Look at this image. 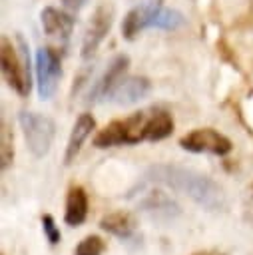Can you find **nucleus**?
Returning a JSON list of instances; mask_svg holds the SVG:
<instances>
[{
  "label": "nucleus",
  "mask_w": 253,
  "mask_h": 255,
  "mask_svg": "<svg viewBox=\"0 0 253 255\" xmlns=\"http://www.w3.org/2000/svg\"><path fill=\"white\" fill-rule=\"evenodd\" d=\"M143 179L149 183H157L173 191H179L207 211H221L227 205L223 189L211 177L191 167L173 165V163H157V165L147 167Z\"/></svg>",
  "instance_id": "nucleus-1"
},
{
  "label": "nucleus",
  "mask_w": 253,
  "mask_h": 255,
  "mask_svg": "<svg viewBox=\"0 0 253 255\" xmlns=\"http://www.w3.org/2000/svg\"><path fill=\"white\" fill-rule=\"evenodd\" d=\"M185 24V16L175 10L167 8L161 2H145L131 8L124 22H122V36L126 40H135L143 30H177Z\"/></svg>",
  "instance_id": "nucleus-2"
},
{
  "label": "nucleus",
  "mask_w": 253,
  "mask_h": 255,
  "mask_svg": "<svg viewBox=\"0 0 253 255\" xmlns=\"http://www.w3.org/2000/svg\"><path fill=\"white\" fill-rule=\"evenodd\" d=\"M20 48H22V58L16 54L14 46L10 44V40L4 36L2 38V46H0V66H2V76L6 80V84L22 98H26L30 94L32 88V80H30V56H28V46L22 40V36H18Z\"/></svg>",
  "instance_id": "nucleus-3"
},
{
  "label": "nucleus",
  "mask_w": 253,
  "mask_h": 255,
  "mask_svg": "<svg viewBox=\"0 0 253 255\" xmlns=\"http://www.w3.org/2000/svg\"><path fill=\"white\" fill-rule=\"evenodd\" d=\"M145 120H147L145 112H135L124 120H114L94 135V145L98 149H106L124 143H139L143 141L141 133Z\"/></svg>",
  "instance_id": "nucleus-4"
},
{
  "label": "nucleus",
  "mask_w": 253,
  "mask_h": 255,
  "mask_svg": "<svg viewBox=\"0 0 253 255\" xmlns=\"http://www.w3.org/2000/svg\"><path fill=\"white\" fill-rule=\"evenodd\" d=\"M18 122H20L28 151L34 157H44L50 151L54 135H56L54 120L48 116L36 114V112H20Z\"/></svg>",
  "instance_id": "nucleus-5"
},
{
  "label": "nucleus",
  "mask_w": 253,
  "mask_h": 255,
  "mask_svg": "<svg viewBox=\"0 0 253 255\" xmlns=\"http://www.w3.org/2000/svg\"><path fill=\"white\" fill-rule=\"evenodd\" d=\"M62 78V60L54 48H40L36 52V84L38 96L42 100H50Z\"/></svg>",
  "instance_id": "nucleus-6"
},
{
  "label": "nucleus",
  "mask_w": 253,
  "mask_h": 255,
  "mask_svg": "<svg viewBox=\"0 0 253 255\" xmlns=\"http://www.w3.org/2000/svg\"><path fill=\"white\" fill-rule=\"evenodd\" d=\"M179 145L193 153H213V155H227L233 149L231 139L213 128L191 129L179 139Z\"/></svg>",
  "instance_id": "nucleus-7"
},
{
  "label": "nucleus",
  "mask_w": 253,
  "mask_h": 255,
  "mask_svg": "<svg viewBox=\"0 0 253 255\" xmlns=\"http://www.w3.org/2000/svg\"><path fill=\"white\" fill-rule=\"evenodd\" d=\"M112 22H114V8L108 4L98 6L92 20L88 22L86 32H84V40H82V58L84 60H90L98 52L100 44L104 42V38L108 36L110 28H112Z\"/></svg>",
  "instance_id": "nucleus-8"
},
{
  "label": "nucleus",
  "mask_w": 253,
  "mask_h": 255,
  "mask_svg": "<svg viewBox=\"0 0 253 255\" xmlns=\"http://www.w3.org/2000/svg\"><path fill=\"white\" fill-rule=\"evenodd\" d=\"M137 207L153 221H173L181 213V207L163 189L145 191L143 197L137 201Z\"/></svg>",
  "instance_id": "nucleus-9"
},
{
  "label": "nucleus",
  "mask_w": 253,
  "mask_h": 255,
  "mask_svg": "<svg viewBox=\"0 0 253 255\" xmlns=\"http://www.w3.org/2000/svg\"><path fill=\"white\" fill-rule=\"evenodd\" d=\"M151 92V82L143 76H127V78H122L114 90L108 94V102L112 104H118V106H131V104H137L141 102L147 94Z\"/></svg>",
  "instance_id": "nucleus-10"
},
{
  "label": "nucleus",
  "mask_w": 253,
  "mask_h": 255,
  "mask_svg": "<svg viewBox=\"0 0 253 255\" xmlns=\"http://www.w3.org/2000/svg\"><path fill=\"white\" fill-rule=\"evenodd\" d=\"M127 66H129V58H127L126 54L116 56V58L108 64L106 72H104V74L98 78V82L92 86L90 102H102V100H106V98H108V94L114 90V86L124 78V74H126Z\"/></svg>",
  "instance_id": "nucleus-11"
},
{
  "label": "nucleus",
  "mask_w": 253,
  "mask_h": 255,
  "mask_svg": "<svg viewBox=\"0 0 253 255\" xmlns=\"http://www.w3.org/2000/svg\"><path fill=\"white\" fill-rule=\"evenodd\" d=\"M40 20H42V28H44V32H46L48 38L60 40L62 44H66L70 40L72 30H74V18H72V14H68L64 10H58L54 6H46L40 12Z\"/></svg>",
  "instance_id": "nucleus-12"
},
{
  "label": "nucleus",
  "mask_w": 253,
  "mask_h": 255,
  "mask_svg": "<svg viewBox=\"0 0 253 255\" xmlns=\"http://www.w3.org/2000/svg\"><path fill=\"white\" fill-rule=\"evenodd\" d=\"M96 129V120L92 114H80L72 131H70V137H68V145H66V153H64V163L70 165L76 155L80 153L84 141L90 137V133Z\"/></svg>",
  "instance_id": "nucleus-13"
},
{
  "label": "nucleus",
  "mask_w": 253,
  "mask_h": 255,
  "mask_svg": "<svg viewBox=\"0 0 253 255\" xmlns=\"http://www.w3.org/2000/svg\"><path fill=\"white\" fill-rule=\"evenodd\" d=\"M100 227L104 231H108L110 235L114 237H120V239H129L135 229H137V219L133 213L129 211H112L108 215H104L100 219Z\"/></svg>",
  "instance_id": "nucleus-14"
},
{
  "label": "nucleus",
  "mask_w": 253,
  "mask_h": 255,
  "mask_svg": "<svg viewBox=\"0 0 253 255\" xmlns=\"http://www.w3.org/2000/svg\"><path fill=\"white\" fill-rule=\"evenodd\" d=\"M88 217V195L82 185H72L66 195V211H64V221L70 227H78L86 221Z\"/></svg>",
  "instance_id": "nucleus-15"
},
{
  "label": "nucleus",
  "mask_w": 253,
  "mask_h": 255,
  "mask_svg": "<svg viewBox=\"0 0 253 255\" xmlns=\"http://www.w3.org/2000/svg\"><path fill=\"white\" fill-rule=\"evenodd\" d=\"M173 133V118L165 110H157L151 116H147L143 124V141H159Z\"/></svg>",
  "instance_id": "nucleus-16"
},
{
  "label": "nucleus",
  "mask_w": 253,
  "mask_h": 255,
  "mask_svg": "<svg viewBox=\"0 0 253 255\" xmlns=\"http://www.w3.org/2000/svg\"><path fill=\"white\" fill-rule=\"evenodd\" d=\"M12 159H14V135H12V129L6 118L2 116L0 120V165L2 169L10 167Z\"/></svg>",
  "instance_id": "nucleus-17"
},
{
  "label": "nucleus",
  "mask_w": 253,
  "mask_h": 255,
  "mask_svg": "<svg viewBox=\"0 0 253 255\" xmlns=\"http://www.w3.org/2000/svg\"><path fill=\"white\" fill-rule=\"evenodd\" d=\"M104 249H106V243H104V239L100 235H86L78 243L74 255H102Z\"/></svg>",
  "instance_id": "nucleus-18"
},
{
  "label": "nucleus",
  "mask_w": 253,
  "mask_h": 255,
  "mask_svg": "<svg viewBox=\"0 0 253 255\" xmlns=\"http://www.w3.org/2000/svg\"><path fill=\"white\" fill-rule=\"evenodd\" d=\"M42 229H44V235H46L50 245H58L60 243L62 233H60V229H58V225H56V221H54V217L50 213L42 215Z\"/></svg>",
  "instance_id": "nucleus-19"
},
{
  "label": "nucleus",
  "mask_w": 253,
  "mask_h": 255,
  "mask_svg": "<svg viewBox=\"0 0 253 255\" xmlns=\"http://www.w3.org/2000/svg\"><path fill=\"white\" fill-rule=\"evenodd\" d=\"M245 213H247V219L253 223V185L247 189V195H245Z\"/></svg>",
  "instance_id": "nucleus-20"
},
{
  "label": "nucleus",
  "mask_w": 253,
  "mask_h": 255,
  "mask_svg": "<svg viewBox=\"0 0 253 255\" xmlns=\"http://www.w3.org/2000/svg\"><path fill=\"white\" fill-rule=\"evenodd\" d=\"M62 4H64L68 10H72V12H78V10H82V8H84L86 0H62Z\"/></svg>",
  "instance_id": "nucleus-21"
},
{
  "label": "nucleus",
  "mask_w": 253,
  "mask_h": 255,
  "mask_svg": "<svg viewBox=\"0 0 253 255\" xmlns=\"http://www.w3.org/2000/svg\"><path fill=\"white\" fill-rule=\"evenodd\" d=\"M195 255H211L209 251H201V253H195Z\"/></svg>",
  "instance_id": "nucleus-22"
}]
</instances>
